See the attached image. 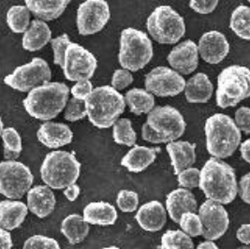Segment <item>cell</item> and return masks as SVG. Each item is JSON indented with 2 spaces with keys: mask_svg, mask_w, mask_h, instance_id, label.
Here are the masks:
<instances>
[{
  "mask_svg": "<svg viewBox=\"0 0 250 249\" xmlns=\"http://www.w3.org/2000/svg\"><path fill=\"white\" fill-rule=\"evenodd\" d=\"M199 187L207 200L222 205L231 204L238 189L235 170L224 160L212 157L200 170Z\"/></svg>",
  "mask_w": 250,
  "mask_h": 249,
  "instance_id": "1",
  "label": "cell"
},
{
  "mask_svg": "<svg viewBox=\"0 0 250 249\" xmlns=\"http://www.w3.org/2000/svg\"><path fill=\"white\" fill-rule=\"evenodd\" d=\"M68 96L69 88L66 83L47 82L28 92L23 101V107L31 117L50 121L64 110Z\"/></svg>",
  "mask_w": 250,
  "mask_h": 249,
  "instance_id": "2",
  "label": "cell"
},
{
  "mask_svg": "<svg viewBox=\"0 0 250 249\" xmlns=\"http://www.w3.org/2000/svg\"><path fill=\"white\" fill-rule=\"evenodd\" d=\"M206 149L211 157L229 158L238 149L242 140L233 119L224 113H215L208 117L205 124Z\"/></svg>",
  "mask_w": 250,
  "mask_h": 249,
  "instance_id": "3",
  "label": "cell"
},
{
  "mask_svg": "<svg viewBox=\"0 0 250 249\" xmlns=\"http://www.w3.org/2000/svg\"><path fill=\"white\" fill-rule=\"evenodd\" d=\"M84 104L90 123L102 129L113 126L125 109L123 95L109 85L94 88Z\"/></svg>",
  "mask_w": 250,
  "mask_h": 249,
  "instance_id": "4",
  "label": "cell"
},
{
  "mask_svg": "<svg viewBox=\"0 0 250 249\" xmlns=\"http://www.w3.org/2000/svg\"><path fill=\"white\" fill-rule=\"evenodd\" d=\"M81 163L74 154L67 151H53L46 155L41 166L42 180L52 189L60 190L79 179Z\"/></svg>",
  "mask_w": 250,
  "mask_h": 249,
  "instance_id": "5",
  "label": "cell"
},
{
  "mask_svg": "<svg viewBox=\"0 0 250 249\" xmlns=\"http://www.w3.org/2000/svg\"><path fill=\"white\" fill-rule=\"evenodd\" d=\"M250 95L249 68L232 65L224 68L217 77L216 105L221 109L234 107Z\"/></svg>",
  "mask_w": 250,
  "mask_h": 249,
  "instance_id": "6",
  "label": "cell"
},
{
  "mask_svg": "<svg viewBox=\"0 0 250 249\" xmlns=\"http://www.w3.org/2000/svg\"><path fill=\"white\" fill-rule=\"evenodd\" d=\"M153 56L152 42L144 31L128 27L121 32L118 61L122 68L135 72L145 68Z\"/></svg>",
  "mask_w": 250,
  "mask_h": 249,
  "instance_id": "7",
  "label": "cell"
},
{
  "mask_svg": "<svg viewBox=\"0 0 250 249\" xmlns=\"http://www.w3.org/2000/svg\"><path fill=\"white\" fill-rule=\"evenodd\" d=\"M148 33L160 44H175L186 34V23L182 16L171 6L157 7L148 16Z\"/></svg>",
  "mask_w": 250,
  "mask_h": 249,
  "instance_id": "8",
  "label": "cell"
},
{
  "mask_svg": "<svg viewBox=\"0 0 250 249\" xmlns=\"http://www.w3.org/2000/svg\"><path fill=\"white\" fill-rule=\"evenodd\" d=\"M34 176L20 161L0 162V194L11 200H20L31 188Z\"/></svg>",
  "mask_w": 250,
  "mask_h": 249,
  "instance_id": "9",
  "label": "cell"
},
{
  "mask_svg": "<svg viewBox=\"0 0 250 249\" xmlns=\"http://www.w3.org/2000/svg\"><path fill=\"white\" fill-rule=\"evenodd\" d=\"M146 123L161 137L165 144L178 140L184 135L187 123L177 109L172 106H158L147 113Z\"/></svg>",
  "mask_w": 250,
  "mask_h": 249,
  "instance_id": "10",
  "label": "cell"
},
{
  "mask_svg": "<svg viewBox=\"0 0 250 249\" xmlns=\"http://www.w3.org/2000/svg\"><path fill=\"white\" fill-rule=\"evenodd\" d=\"M52 71L48 63L41 57H34L31 62L15 68L4 78V83L19 92H29L35 87L50 82Z\"/></svg>",
  "mask_w": 250,
  "mask_h": 249,
  "instance_id": "11",
  "label": "cell"
},
{
  "mask_svg": "<svg viewBox=\"0 0 250 249\" xmlns=\"http://www.w3.org/2000/svg\"><path fill=\"white\" fill-rule=\"evenodd\" d=\"M97 67V58L91 52L78 43L70 42L61 66L66 79L70 82L90 80Z\"/></svg>",
  "mask_w": 250,
  "mask_h": 249,
  "instance_id": "12",
  "label": "cell"
},
{
  "mask_svg": "<svg viewBox=\"0 0 250 249\" xmlns=\"http://www.w3.org/2000/svg\"><path fill=\"white\" fill-rule=\"evenodd\" d=\"M111 17L106 0H85L77 10L76 23L80 35L89 36L102 31Z\"/></svg>",
  "mask_w": 250,
  "mask_h": 249,
  "instance_id": "13",
  "label": "cell"
},
{
  "mask_svg": "<svg viewBox=\"0 0 250 249\" xmlns=\"http://www.w3.org/2000/svg\"><path fill=\"white\" fill-rule=\"evenodd\" d=\"M145 85L146 90L157 97H175L185 89L186 80L172 68L157 67L146 74Z\"/></svg>",
  "mask_w": 250,
  "mask_h": 249,
  "instance_id": "14",
  "label": "cell"
},
{
  "mask_svg": "<svg viewBox=\"0 0 250 249\" xmlns=\"http://www.w3.org/2000/svg\"><path fill=\"white\" fill-rule=\"evenodd\" d=\"M198 215L203 225L202 236L207 241H216L224 236L229 226V216L222 204L206 200L199 208Z\"/></svg>",
  "mask_w": 250,
  "mask_h": 249,
  "instance_id": "15",
  "label": "cell"
},
{
  "mask_svg": "<svg viewBox=\"0 0 250 249\" xmlns=\"http://www.w3.org/2000/svg\"><path fill=\"white\" fill-rule=\"evenodd\" d=\"M199 56L208 64L216 65L223 61L229 52V44L225 35L219 31H208L200 39Z\"/></svg>",
  "mask_w": 250,
  "mask_h": 249,
  "instance_id": "16",
  "label": "cell"
},
{
  "mask_svg": "<svg viewBox=\"0 0 250 249\" xmlns=\"http://www.w3.org/2000/svg\"><path fill=\"white\" fill-rule=\"evenodd\" d=\"M167 60L173 70L179 74L188 75L194 72L199 65L198 45L193 41L187 40L171 50Z\"/></svg>",
  "mask_w": 250,
  "mask_h": 249,
  "instance_id": "17",
  "label": "cell"
},
{
  "mask_svg": "<svg viewBox=\"0 0 250 249\" xmlns=\"http://www.w3.org/2000/svg\"><path fill=\"white\" fill-rule=\"evenodd\" d=\"M37 138L46 147L57 149L71 144L73 132L68 124L46 121L38 129Z\"/></svg>",
  "mask_w": 250,
  "mask_h": 249,
  "instance_id": "18",
  "label": "cell"
},
{
  "mask_svg": "<svg viewBox=\"0 0 250 249\" xmlns=\"http://www.w3.org/2000/svg\"><path fill=\"white\" fill-rule=\"evenodd\" d=\"M27 208L39 218H45L51 215L57 204L53 189L48 186H36L27 191Z\"/></svg>",
  "mask_w": 250,
  "mask_h": 249,
  "instance_id": "19",
  "label": "cell"
},
{
  "mask_svg": "<svg viewBox=\"0 0 250 249\" xmlns=\"http://www.w3.org/2000/svg\"><path fill=\"white\" fill-rule=\"evenodd\" d=\"M137 223L144 230L157 232L163 228L167 222V212L159 201H151L143 204L135 215Z\"/></svg>",
  "mask_w": 250,
  "mask_h": 249,
  "instance_id": "20",
  "label": "cell"
},
{
  "mask_svg": "<svg viewBox=\"0 0 250 249\" xmlns=\"http://www.w3.org/2000/svg\"><path fill=\"white\" fill-rule=\"evenodd\" d=\"M165 209L171 220L178 224L180 216L184 213L197 212L198 204L193 193L188 189L179 187L167 195Z\"/></svg>",
  "mask_w": 250,
  "mask_h": 249,
  "instance_id": "21",
  "label": "cell"
},
{
  "mask_svg": "<svg viewBox=\"0 0 250 249\" xmlns=\"http://www.w3.org/2000/svg\"><path fill=\"white\" fill-rule=\"evenodd\" d=\"M166 150L170 156L173 173L177 175L183 170L192 167L196 162V145L187 141L168 143Z\"/></svg>",
  "mask_w": 250,
  "mask_h": 249,
  "instance_id": "22",
  "label": "cell"
},
{
  "mask_svg": "<svg viewBox=\"0 0 250 249\" xmlns=\"http://www.w3.org/2000/svg\"><path fill=\"white\" fill-rule=\"evenodd\" d=\"M159 148L134 145L121 159V165L133 173H139L153 164L157 159Z\"/></svg>",
  "mask_w": 250,
  "mask_h": 249,
  "instance_id": "23",
  "label": "cell"
},
{
  "mask_svg": "<svg viewBox=\"0 0 250 249\" xmlns=\"http://www.w3.org/2000/svg\"><path fill=\"white\" fill-rule=\"evenodd\" d=\"M28 214V208L23 202L5 200L0 202V228L11 231L21 226Z\"/></svg>",
  "mask_w": 250,
  "mask_h": 249,
  "instance_id": "24",
  "label": "cell"
},
{
  "mask_svg": "<svg viewBox=\"0 0 250 249\" xmlns=\"http://www.w3.org/2000/svg\"><path fill=\"white\" fill-rule=\"evenodd\" d=\"M83 217L89 225L106 227L114 225L118 214L113 204L106 202H93L83 208Z\"/></svg>",
  "mask_w": 250,
  "mask_h": 249,
  "instance_id": "25",
  "label": "cell"
},
{
  "mask_svg": "<svg viewBox=\"0 0 250 249\" xmlns=\"http://www.w3.org/2000/svg\"><path fill=\"white\" fill-rule=\"evenodd\" d=\"M184 90L188 102L206 103L213 96L214 85L205 73L199 72L186 82Z\"/></svg>",
  "mask_w": 250,
  "mask_h": 249,
  "instance_id": "26",
  "label": "cell"
},
{
  "mask_svg": "<svg viewBox=\"0 0 250 249\" xmlns=\"http://www.w3.org/2000/svg\"><path fill=\"white\" fill-rule=\"evenodd\" d=\"M71 0H24L26 8L42 21H53L60 17Z\"/></svg>",
  "mask_w": 250,
  "mask_h": 249,
  "instance_id": "27",
  "label": "cell"
},
{
  "mask_svg": "<svg viewBox=\"0 0 250 249\" xmlns=\"http://www.w3.org/2000/svg\"><path fill=\"white\" fill-rule=\"evenodd\" d=\"M51 40L52 31L49 25L42 20H34L23 34L22 45L28 52H36L42 49Z\"/></svg>",
  "mask_w": 250,
  "mask_h": 249,
  "instance_id": "28",
  "label": "cell"
},
{
  "mask_svg": "<svg viewBox=\"0 0 250 249\" xmlns=\"http://www.w3.org/2000/svg\"><path fill=\"white\" fill-rule=\"evenodd\" d=\"M90 227L83 215L71 214L66 216L61 223V233L68 239L70 245H78L87 237Z\"/></svg>",
  "mask_w": 250,
  "mask_h": 249,
  "instance_id": "29",
  "label": "cell"
},
{
  "mask_svg": "<svg viewBox=\"0 0 250 249\" xmlns=\"http://www.w3.org/2000/svg\"><path fill=\"white\" fill-rule=\"evenodd\" d=\"M124 99L129 111L136 115L147 114L155 107L154 96L146 89L132 88L125 93Z\"/></svg>",
  "mask_w": 250,
  "mask_h": 249,
  "instance_id": "30",
  "label": "cell"
},
{
  "mask_svg": "<svg viewBox=\"0 0 250 249\" xmlns=\"http://www.w3.org/2000/svg\"><path fill=\"white\" fill-rule=\"evenodd\" d=\"M230 29L239 38L249 41L250 39V9L247 5L238 6L230 16Z\"/></svg>",
  "mask_w": 250,
  "mask_h": 249,
  "instance_id": "31",
  "label": "cell"
},
{
  "mask_svg": "<svg viewBox=\"0 0 250 249\" xmlns=\"http://www.w3.org/2000/svg\"><path fill=\"white\" fill-rule=\"evenodd\" d=\"M4 158L6 160L18 159L23 151V142L19 132L14 127H6L2 132Z\"/></svg>",
  "mask_w": 250,
  "mask_h": 249,
  "instance_id": "32",
  "label": "cell"
},
{
  "mask_svg": "<svg viewBox=\"0 0 250 249\" xmlns=\"http://www.w3.org/2000/svg\"><path fill=\"white\" fill-rule=\"evenodd\" d=\"M114 143L119 145L132 147L136 145L137 134L128 118H120L113 124Z\"/></svg>",
  "mask_w": 250,
  "mask_h": 249,
  "instance_id": "33",
  "label": "cell"
},
{
  "mask_svg": "<svg viewBox=\"0 0 250 249\" xmlns=\"http://www.w3.org/2000/svg\"><path fill=\"white\" fill-rule=\"evenodd\" d=\"M7 23L13 33H24L30 24V12L26 6H12L7 12Z\"/></svg>",
  "mask_w": 250,
  "mask_h": 249,
  "instance_id": "34",
  "label": "cell"
},
{
  "mask_svg": "<svg viewBox=\"0 0 250 249\" xmlns=\"http://www.w3.org/2000/svg\"><path fill=\"white\" fill-rule=\"evenodd\" d=\"M160 249H195L191 237L181 229L167 230L161 237Z\"/></svg>",
  "mask_w": 250,
  "mask_h": 249,
  "instance_id": "35",
  "label": "cell"
},
{
  "mask_svg": "<svg viewBox=\"0 0 250 249\" xmlns=\"http://www.w3.org/2000/svg\"><path fill=\"white\" fill-rule=\"evenodd\" d=\"M181 230L189 237H198L203 234V225L197 213H184L178 222Z\"/></svg>",
  "mask_w": 250,
  "mask_h": 249,
  "instance_id": "36",
  "label": "cell"
},
{
  "mask_svg": "<svg viewBox=\"0 0 250 249\" xmlns=\"http://www.w3.org/2000/svg\"><path fill=\"white\" fill-rule=\"evenodd\" d=\"M138 193L128 189H122L117 194L116 204L123 213H133L139 206Z\"/></svg>",
  "mask_w": 250,
  "mask_h": 249,
  "instance_id": "37",
  "label": "cell"
},
{
  "mask_svg": "<svg viewBox=\"0 0 250 249\" xmlns=\"http://www.w3.org/2000/svg\"><path fill=\"white\" fill-rule=\"evenodd\" d=\"M64 117L69 122H76L83 119L86 116V109L84 101H81L75 98H71L67 102L65 107Z\"/></svg>",
  "mask_w": 250,
  "mask_h": 249,
  "instance_id": "38",
  "label": "cell"
},
{
  "mask_svg": "<svg viewBox=\"0 0 250 249\" xmlns=\"http://www.w3.org/2000/svg\"><path fill=\"white\" fill-rule=\"evenodd\" d=\"M177 180L179 187L188 190L197 188L200 183V170L194 167L185 169L177 174Z\"/></svg>",
  "mask_w": 250,
  "mask_h": 249,
  "instance_id": "39",
  "label": "cell"
},
{
  "mask_svg": "<svg viewBox=\"0 0 250 249\" xmlns=\"http://www.w3.org/2000/svg\"><path fill=\"white\" fill-rule=\"evenodd\" d=\"M23 249H60V246L54 238L36 234L24 242Z\"/></svg>",
  "mask_w": 250,
  "mask_h": 249,
  "instance_id": "40",
  "label": "cell"
},
{
  "mask_svg": "<svg viewBox=\"0 0 250 249\" xmlns=\"http://www.w3.org/2000/svg\"><path fill=\"white\" fill-rule=\"evenodd\" d=\"M50 42L54 52V63L61 67L63 64V59H64L66 49L70 43L68 35L63 34L58 36L55 39H52Z\"/></svg>",
  "mask_w": 250,
  "mask_h": 249,
  "instance_id": "41",
  "label": "cell"
},
{
  "mask_svg": "<svg viewBox=\"0 0 250 249\" xmlns=\"http://www.w3.org/2000/svg\"><path fill=\"white\" fill-rule=\"evenodd\" d=\"M133 83V76L125 68L116 69L112 77V87L115 90H123Z\"/></svg>",
  "mask_w": 250,
  "mask_h": 249,
  "instance_id": "42",
  "label": "cell"
},
{
  "mask_svg": "<svg viewBox=\"0 0 250 249\" xmlns=\"http://www.w3.org/2000/svg\"><path fill=\"white\" fill-rule=\"evenodd\" d=\"M234 123L239 130L246 135L250 133V109L249 107H241L235 112Z\"/></svg>",
  "mask_w": 250,
  "mask_h": 249,
  "instance_id": "43",
  "label": "cell"
},
{
  "mask_svg": "<svg viewBox=\"0 0 250 249\" xmlns=\"http://www.w3.org/2000/svg\"><path fill=\"white\" fill-rule=\"evenodd\" d=\"M93 84L90 80H84L77 82L69 90L73 98L78 99L81 101H84L93 90Z\"/></svg>",
  "mask_w": 250,
  "mask_h": 249,
  "instance_id": "44",
  "label": "cell"
},
{
  "mask_svg": "<svg viewBox=\"0 0 250 249\" xmlns=\"http://www.w3.org/2000/svg\"><path fill=\"white\" fill-rule=\"evenodd\" d=\"M219 0H189V7L200 14H209L216 10Z\"/></svg>",
  "mask_w": 250,
  "mask_h": 249,
  "instance_id": "45",
  "label": "cell"
},
{
  "mask_svg": "<svg viewBox=\"0 0 250 249\" xmlns=\"http://www.w3.org/2000/svg\"><path fill=\"white\" fill-rule=\"evenodd\" d=\"M250 173L248 172L241 177L238 184L237 194H239L241 200L246 204H250Z\"/></svg>",
  "mask_w": 250,
  "mask_h": 249,
  "instance_id": "46",
  "label": "cell"
},
{
  "mask_svg": "<svg viewBox=\"0 0 250 249\" xmlns=\"http://www.w3.org/2000/svg\"><path fill=\"white\" fill-rule=\"evenodd\" d=\"M142 138L144 141L154 144V145H160V144H165L163 139L157 134L146 122L143 124L142 127Z\"/></svg>",
  "mask_w": 250,
  "mask_h": 249,
  "instance_id": "47",
  "label": "cell"
},
{
  "mask_svg": "<svg viewBox=\"0 0 250 249\" xmlns=\"http://www.w3.org/2000/svg\"><path fill=\"white\" fill-rule=\"evenodd\" d=\"M250 224H243L242 226H240L236 232V237L238 239L239 242H241L243 245L250 246Z\"/></svg>",
  "mask_w": 250,
  "mask_h": 249,
  "instance_id": "48",
  "label": "cell"
},
{
  "mask_svg": "<svg viewBox=\"0 0 250 249\" xmlns=\"http://www.w3.org/2000/svg\"><path fill=\"white\" fill-rule=\"evenodd\" d=\"M80 192H81V188L76 183L68 186L66 188H64V191H63L65 197L69 202H75L79 197Z\"/></svg>",
  "mask_w": 250,
  "mask_h": 249,
  "instance_id": "49",
  "label": "cell"
},
{
  "mask_svg": "<svg viewBox=\"0 0 250 249\" xmlns=\"http://www.w3.org/2000/svg\"><path fill=\"white\" fill-rule=\"evenodd\" d=\"M12 239L11 233L0 228V249H12Z\"/></svg>",
  "mask_w": 250,
  "mask_h": 249,
  "instance_id": "50",
  "label": "cell"
},
{
  "mask_svg": "<svg viewBox=\"0 0 250 249\" xmlns=\"http://www.w3.org/2000/svg\"><path fill=\"white\" fill-rule=\"evenodd\" d=\"M240 148V153H241V157L244 159L247 163L250 162V140L248 139L245 142H243L242 144H240L239 145Z\"/></svg>",
  "mask_w": 250,
  "mask_h": 249,
  "instance_id": "51",
  "label": "cell"
},
{
  "mask_svg": "<svg viewBox=\"0 0 250 249\" xmlns=\"http://www.w3.org/2000/svg\"><path fill=\"white\" fill-rule=\"evenodd\" d=\"M196 249H219V248L216 246V244L213 241H207L205 240V242L201 243Z\"/></svg>",
  "mask_w": 250,
  "mask_h": 249,
  "instance_id": "52",
  "label": "cell"
},
{
  "mask_svg": "<svg viewBox=\"0 0 250 249\" xmlns=\"http://www.w3.org/2000/svg\"><path fill=\"white\" fill-rule=\"evenodd\" d=\"M3 129H4V124H3V122H2V119L0 118V137L2 135Z\"/></svg>",
  "mask_w": 250,
  "mask_h": 249,
  "instance_id": "53",
  "label": "cell"
},
{
  "mask_svg": "<svg viewBox=\"0 0 250 249\" xmlns=\"http://www.w3.org/2000/svg\"><path fill=\"white\" fill-rule=\"evenodd\" d=\"M237 249H250V246H248V245H243V246H241V247H239Z\"/></svg>",
  "mask_w": 250,
  "mask_h": 249,
  "instance_id": "54",
  "label": "cell"
},
{
  "mask_svg": "<svg viewBox=\"0 0 250 249\" xmlns=\"http://www.w3.org/2000/svg\"><path fill=\"white\" fill-rule=\"evenodd\" d=\"M102 249H119L118 247H114V246H112V247H107V248H103Z\"/></svg>",
  "mask_w": 250,
  "mask_h": 249,
  "instance_id": "55",
  "label": "cell"
},
{
  "mask_svg": "<svg viewBox=\"0 0 250 249\" xmlns=\"http://www.w3.org/2000/svg\"><path fill=\"white\" fill-rule=\"evenodd\" d=\"M246 1H250V0H246Z\"/></svg>",
  "mask_w": 250,
  "mask_h": 249,
  "instance_id": "56",
  "label": "cell"
}]
</instances>
